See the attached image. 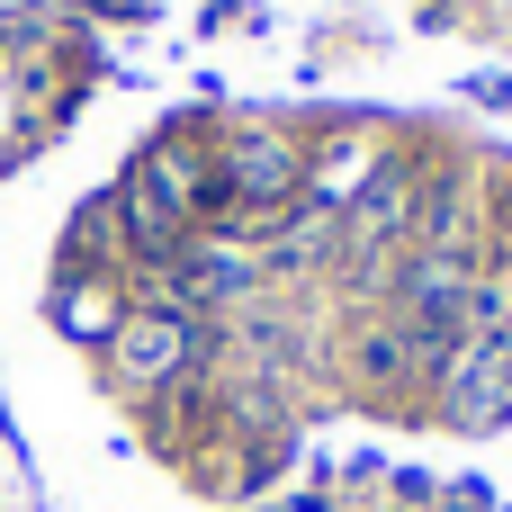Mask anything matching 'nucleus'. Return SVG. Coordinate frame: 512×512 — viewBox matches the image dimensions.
Returning <instances> with one entry per match:
<instances>
[{"mask_svg":"<svg viewBox=\"0 0 512 512\" xmlns=\"http://www.w3.org/2000/svg\"><path fill=\"white\" fill-rule=\"evenodd\" d=\"M189 162L180 153H144L126 171V234L135 252H180V225H189Z\"/></svg>","mask_w":512,"mask_h":512,"instance_id":"1","label":"nucleus"},{"mask_svg":"<svg viewBox=\"0 0 512 512\" xmlns=\"http://www.w3.org/2000/svg\"><path fill=\"white\" fill-rule=\"evenodd\" d=\"M189 351H198V333H189V315H180V306H144V315H126V324H117V369H126L135 387L180 378V369H189Z\"/></svg>","mask_w":512,"mask_h":512,"instance_id":"2","label":"nucleus"},{"mask_svg":"<svg viewBox=\"0 0 512 512\" xmlns=\"http://www.w3.org/2000/svg\"><path fill=\"white\" fill-rule=\"evenodd\" d=\"M297 144L288 135H234V153H225V189L234 198H252V207H279L288 189H297Z\"/></svg>","mask_w":512,"mask_h":512,"instance_id":"3","label":"nucleus"},{"mask_svg":"<svg viewBox=\"0 0 512 512\" xmlns=\"http://www.w3.org/2000/svg\"><path fill=\"white\" fill-rule=\"evenodd\" d=\"M504 405H512V351H504V342H486L477 369L459 378V414H468V423H495Z\"/></svg>","mask_w":512,"mask_h":512,"instance_id":"4","label":"nucleus"}]
</instances>
